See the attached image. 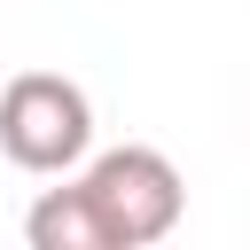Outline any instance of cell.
Segmentation results:
<instances>
[{
	"label": "cell",
	"mask_w": 250,
	"mask_h": 250,
	"mask_svg": "<svg viewBox=\"0 0 250 250\" xmlns=\"http://www.w3.org/2000/svg\"><path fill=\"white\" fill-rule=\"evenodd\" d=\"M86 148H94V102H86L78 78H62V70H16L0 86V156L16 172H39V180L78 172Z\"/></svg>",
	"instance_id": "6da1fadb"
},
{
	"label": "cell",
	"mask_w": 250,
	"mask_h": 250,
	"mask_svg": "<svg viewBox=\"0 0 250 250\" xmlns=\"http://www.w3.org/2000/svg\"><path fill=\"white\" fill-rule=\"evenodd\" d=\"M78 180H86L102 227H109V250H148V242H164V234L180 227V211H188L180 164H172L164 148H141V141L86 156Z\"/></svg>",
	"instance_id": "7a4b0ae2"
},
{
	"label": "cell",
	"mask_w": 250,
	"mask_h": 250,
	"mask_svg": "<svg viewBox=\"0 0 250 250\" xmlns=\"http://www.w3.org/2000/svg\"><path fill=\"white\" fill-rule=\"evenodd\" d=\"M23 234H31V250H109V227H102L86 180L47 188V195L23 211Z\"/></svg>",
	"instance_id": "3957f363"
}]
</instances>
